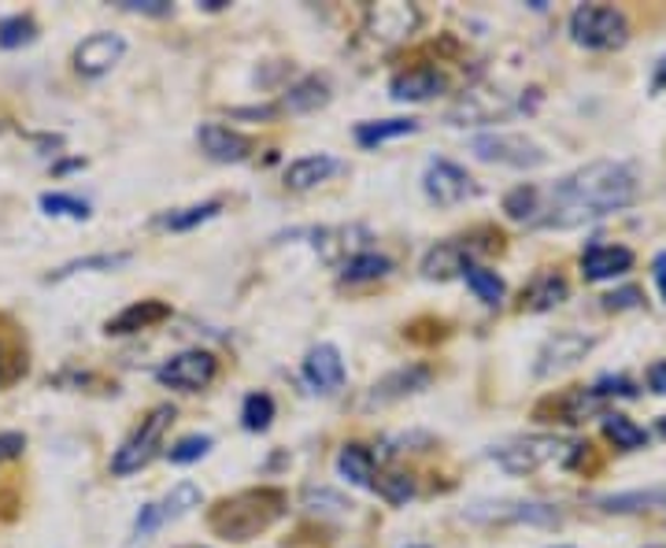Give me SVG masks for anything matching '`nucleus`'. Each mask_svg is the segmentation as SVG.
<instances>
[{
	"label": "nucleus",
	"mask_w": 666,
	"mask_h": 548,
	"mask_svg": "<svg viewBox=\"0 0 666 548\" xmlns=\"http://www.w3.org/2000/svg\"><path fill=\"white\" fill-rule=\"evenodd\" d=\"M648 389H652V393L666 397V360H659V363L648 367Z\"/></svg>",
	"instance_id": "40"
},
{
	"label": "nucleus",
	"mask_w": 666,
	"mask_h": 548,
	"mask_svg": "<svg viewBox=\"0 0 666 548\" xmlns=\"http://www.w3.org/2000/svg\"><path fill=\"white\" fill-rule=\"evenodd\" d=\"M659 434H663V438H666V415H663V419H659Z\"/></svg>",
	"instance_id": "45"
},
{
	"label": "nucleus",
	"mask_w": 666,
	"mask_h": 548,
	"mask_svg": "<svg viewBox=\"0 0 666 548\" xmlns=\"http://www.w3.org/2000/svg\"><path fill=\"white\" fill-rule=\"evenodd\" d=\"M126 12H148V15H163L167 0H123Z\"/></svg>",
	"instance_id": "38"
},
{
	"label": "nucleus",
	"mask_w": 666,
	"mask_h": 548,
	"mask_svg": "<svg viewBox=\"0 0 666 548\" xmlns=\"http://www.w3.org/2000/svg\"><path fill=\"white\" fill-rule=\"evenodd\" d=\"M567 293H570V286H567L563 274L545 271V274H537V278L530 282V289L522 293V308L526 312H552L567 301Z\"/></svg>",
	"instance_id": "20"
},
{
	"label": "nucleus",
	"mask_w": 666,
	"mask_h": 548,
	"mask_svg": "<svg viewBox=\"0 0 666 548\" xmlns=\"http://www.w3.org/2000/svg\"><path fill=\"white\" fill-rule=\"evenodd\" d=\"M467 256H471V249H463L459 241H444V245L426 252L422 274H426V278H452V274H463L471 267Z\"/></svg>",
	"instance_id": "22"
},
{
	"label": "nucleus",
	"mask_w": 666,
	"mask_h": 548,
	"mask_svg": "<svg viewBox=\"0 0 666 548\" xmlns=\"http://www.w3.org/2000/svg\"><path fill=\"white\" fill-rule=\"evenodd\" d=\"M27 449L23 434H0V460H15Z\"/></svg>",
	"instance_id": "39"
},
{
	"label": "nucleus",
	"mask_w": 666,
	"mask_h": 548,
	"mask_svg": "<svg viewBox=\"0 0 666 548\" xmlns=\"http://www.w3.org/2000/svg\"><path fill=\"white\" fill-rule=\"evenodd\" d=\"M219 212H222L219 200H204V204H193V208H182V212L163 215V226L167 230H193L200 223H208V219H215Z\"/></svg>",
	"instance_id": "32"
},
{
	"label": "nucleus",
	"mask_w": 666,
	"mask_h": 548,
	"mask_svg": "<svg viewBox=\"0 0 666 548\" xmlns=\"http://www.w3.org/2000/svg\"><path fill=\"white\" fill-rule=\"evenodd\" d=\"M215 375H219V360L211 352H204V349L178 352L160 367V371H156V378H160L163 386L182 389V393H197V389L211 386V382H215Z\"/></svg>",
	"instance_id": "7"
},
{
	"label": "nucleus",
	"mask_w": 666,
	"mask_h": 548,
	"mask_svg": "<svg viewBox=\"0 0 666 548\" xmlns=\"http://www.w3.org/2000/svg\"><path fill=\"white\" fill-rule=\"evenodd\" d=\"M652 278L655 286H659V297L666 301V252H659V256L652 260Z\"/></svg>",
	"instance_id": "42"
},
{
	"label": "nucleus",
	"mask_w": 666,
	"mask_h": 548,
	"mask_svg": "<svg viewBox=\"0 0 666 548\" xmlns=\"http://www.w3.org/2000/svg\"><path fill=\"white\" fill-rule=\"evenodd\" d=\"M171 315V308L160 301H141V304H130L126 312H119L115 319H108V326L104 330L108 334H134V330H148L152 323H160Z\"/></svg>",
	"instance_id": "23"
},
{
	"label": "nucleus",
	"mask_w": 666,
	"mask_h": 548,
	"mask_svg": "<svg viewBox=\"0 0 666 548\" xmlns=\"http://www.w3.org/2000/svg\"><path fill=\"white\" fill-rule=\"evenodd\" d=\"M200 500H204L200 486H193V482H178V486L167 493L163 500L145 504L141 515H137V523H134V537H148V534L160 530V526L182 519V515H189L193 508H200Z\"/></svg>",
	"instance_id": "8"
},
{
	"label": "nucleus",
	"mask_w": 666,
	"mask_h": 548,
	"mask_svg": "<svg viewBox=\"0 0 666 548\" xmlns=\"http://www.w3.org/2000/svg\"><path fill=\"white\" fill-rule=\"evenodd\" d=\"M633 267V252L622 245H589L585 256H581V274L589 282H607L619 278Z\"/></svg>",
	"instance_id": "16"
},
{
	"label": "nucleus",
	"mask_w": 666,
	"mask_h": 548,
	"mask_svg": "<svg viewBox=\"0 0 666 548\" xmlns=\"http://www.w3.org/2000/svg\"><path fill=\"white\" fill-rule=\"evenodd\" d=\"M419 23V12L408 4H378L367 12V34H374L378 41H400L411 27Z\"/></svg>",
	"instance_id": "17"
},
{
	"label": "nucleus",
	"mask_w": 666,
	"mask_h": 548,
	"mask_svg": "<svg viewBox=\"0 0 666 548\" xmlns=\"http://www.w3.org/2000/svg\"><path fill=\"white\" fill-rule=\"evenodd\" d=\"M274 423V400L267 393H249L245 397V408H241V426L260 434Z\"/></svg>",
	"instance_id": "30"
},
{
	"label": "nucleus",
	"mask_w": 666,
	"mask_h": 548,
	"mask_svg": "<svg viewBox=\"0 0 666 548\" xmlns=\"http://www.w3.org/2000/svg\"><path fill=\"white\" fill-rule=\"evenodd\" d=\"M471 152L485 164H504V167H541L548 164V152L526 134H482L471 141Z\"/></svg>",
	"instance_id": "6"
},
{
	"label": "nucleus",
	"mask_w": 666,
	"mask_h": 548,
	"mask_svg": "<svg viewBox=\"0 0 666 548\" xmlns=\"http://www.w3.org/2000/svg\"><path fill=\"white\" fill-rule=\"evenodd\" d=\"M463 278H467L471 293H474V297H478L482 304H500V301H504V282H500V274H496V271L471 263V267L463 271Z\"/></svg>",
	"instance_id": "29"
},
{
	"label": "nucleus",
	"mask_w": 666,
	"mask_h": 548,
	"mask_svg": "<svg viewBox=\"0 0 666 548\" xmlns=\"http://www.w3.org/2000/svg\"><path fill=\"white\" fill-rule=\"evenodd\" d=\"M130 263V252H115V256H86V260H74L67 267H60L52 278H67V274H78V271H115Z\"/></svg>",
	"instance_id": "35"
},
{
	"label": "nucleus",
	"mask_w": 666,
	"mask_h": 548,
	"mask_svg": "<svg viewBox=\"0 0 666 548\" xmlns=\"http://www.w3.org/2000/svg\"><path fill=\"white\" fill-rule=\"evenodd\" d=\"M644 548H666V545H644Z\"/></svg>",
	"instance_id": "46"
},
{
	"label": "nucleus",
	"mask_w": 666,
	"mask_h": 548,
	"mask_svg": "<svg viewBox=\"0 0 666 548\" xmlns=\"http://www.w3.org/2000/svg\"><path fill=\"white\" fill-rule=\"evenodd\" d=\"M637 200V175L626 164L596 160L585 164L567 178L541 189V212L533 226L545 230H574L596 223L611 212H622Z\"/></svg>",
	"instance_id": "1"
},
{
	"label": "nucleus",
	"mask_w": 666,
	"mask_h": 548,
	"mask_svg": "<svg viewBox=\"0 0 666 548\" xmlns=\"http://www.w3.org/2000/svg\"><path fill=\"white\" fill-rule=\"evenodd\" d=\"M607 512H652L666 508V486L659 489H637V493H615V497L600 500Z\"/></svg>",
	"instance_id": "28"
},
{
	"label": "nucleus",
	"mask_w": 666,
	"mask_h": 548,
	"mask_svg": "<svg viewBox=\"0 0 666 548\" xmlns=\"http://www.w3.org/2000/svg\"><path fill=\"white\" fill-rule=\"evenodd\" d=\"M422 189H426V197L437 208H456L467 197L478 193L474 178L463 171L459 164H452V160H430L426 175H422Z\"/></svg>",
	"instance_id": "9"
},
{
	"label": "nucleus",
	"mask_w": 666,
	"mask_h": 548,
	"mask_svg": "<svg viewBox=\"0 0 666 548\" xmlns=\"http://www.w3.org/2000/svg\"><path fill=\"white\" fill-rule=\"evenodd\" d=\"M419 130V119H382V123H359L356 126V141L363 149H378L385 141H397V137H408Z\"/></svg>",
	"instance_id": "24"
},
{
	"label": "nucleus",
	"mask_w": 666,
	"mask_h": 548,
	"mask_svg": "<svg viewBox=\"0 0 666 548\" xmlns=\"http://www.w3.org/2000/svg\"><path fill=\"white\" fill-rule=\"evenodd\" d=\"M570 38L585 49H619L626 45L630 23L619 8L611 4H581L570 15Z\"/></svg>",
	"instance_id": "5"
},
{
	"label": "nucleus",
	"mask_w": 666,
	"mask_h": 548,
	"mask_svg": "<svg viewBox=\"0 0 666 548\" xmlns=\"http://www.w3.org/2000/svg\"><path fill=\"white\" fill-rule=\"evenodd\" d=\"M171 423H175V408L171 404H160V408L148 411V415L141 419V426H137L134 434L126 438L119 449H115V456H112V474H115V478H126V474L141 471L145 463L160 452V441H163L167 426H171Z\"/></svg>",
	"instance_id": "4"
},
{
	"label": "nucleus",
	"mask_w": 666,
	"mask_h": 548,
	"mask_svg": "<svg viewBox=\"0 0 666 548\" xmlns=\"http://www.w3.org/2000/svg\"><path fill=\"white\" fill-rule=\"evenodd\" d=\"M41 208L49 215H63V219H89V204L78 197H67V193H41Z\"/></svg>",
	"instance_id": "34"
},
{
	"label": "nucleus",
	"mask_w": 666,
	"mask_h": 548,
	"mask_svg": "<svg viewBox=\"0 0 666 548\" xmlns=\"http://www.w3.org/2000/svg\"><path fill=\"white\" fill-rule=\"evenodd\" d=\"M123 52H126V41L119 34L101 30V34H89L78 49H74V67H78V75H86V78H101L123 60Z\"/></svg>",
	"instance_id": "11"
},
{
	"label": "nucleus",
	"mask_w": 666,
	"mask_h": 548,
	"mask_svg": "<svg viewBox=\"0 0 666 548\" xmlns=\"http://www.w3.org/2000/svg\"><path fill=\"white\" fill-rule=\"evenodd\" d=\"M592 345H596V337H589V334H581V330H559V334H552L541 345V352H537L533 375L537 378H552L559 371H567V367H574L578 360H585V356L592 352Z\"/></svg>",
	"instance_id": "10"
},
{
	"label": "nucleus",
	"mask_w": 666,
	"mask_h": 548,
	"mask_svg": "<svg viewBox=\"0 0 666 548\" xmlns=\"http://www.w3.org/2000/svg\"><path fill=\"white\" fill-rule=\"evenodd\" d=\"M315 249L323 252L326 263H348L359 252H370V234L363 226H334L315 234Z\"/></svg>",
	"instance_id": "15"
},
{
	"label": "nucleus",
	"mask_w": 666,
	"mask_h": 548,
	"mask_svg": "<svg viewBox=\"0 0 666 548\" xmlns=\"http://www.w3.org/2000/svg\"><path fill=\"white\" fill-rule=\"evenodd\" d=\"M389 271H393V263L370 249V252H359V256L341 263V282H378V278H385Z\"/></svg>",
	"instance_id": "25"
},
{
	"label": "nucleus",
	"mask_w": 666,
	"mask_h": 548,
	"mask_svg": "<svg viewBox=\"0 0 666 548\" xmlns=\"http://www.w3.org/2000/svg\"><path fill=\"white\" fill-rule=\"evenodd\" d=\"M504 212L515 219V223H526L533 226L537 223V212H541V189L537 186H518L511 193L504 197Z\"/></svg>",
	"instance_id": "26"
},
{
	"label": "nucleus",
	"mask_w": 666,
	"mask_h": 548,
	"mask_svg": "<svg viewBox=\"0 0 666 548\" xmlns=\"http://www.w3.org/2000/svg\"><path fill=\"white\" fill-rule=\"evenodd\" d=\"M655 89H666V60L655 67Z\"/></svg>",
	"instance_id": "43"
},
{
	"label": "nucleus",
	"mask_w": 666,
	"mask_h": 548,
	"mask_svg": "<svg viewBox=\"0 0 666 548\" xmlns=\"http://www.w3.org/2000/svg\"><path fill=\"white\" fill-rule=\"evenodd\" d=\"M430 382V367H400V371H393V375H385L382 382H374V389L367 393V408H385V404H393V400H400V397H411V393H419L422 386Z\"/></svg>",
	"instance_id": "14"
},
{
	"label": "nucleus",
	"mask_w": 666,
	"mask_h": 548,
	"mask_svg": "<svg viewBox=\"0 0 666 548\" xmlns=\"http://www.w3.org/2000/svg\"><path fill=\"white\" fill-rule=\"evenodd\" d=\"M282 512L285 497L278 489H245L219 504L215 515H211V526L230 541H249V537L267 530L271 523H278Z\"/></svg>",
	"instance_id": "2"
},
{
	"label": "nucleus",
	"mask_w": 666,
	"mask_h": 548,
	"mask_svg": "<svg viewBox=\"0 0 666 548\" xmlns=\"http://www.w3.org/2000/svg\"><path fill=\"white\" fill-rule=\"evenodd\" d=\"M374 489L382 493V497H385L389 504H404V500L411 497V493H415V486H411L408 474H378Z\"/></svg>",
	"instance_id": "36"
},
{
	"label": "nucleus",
	"mask_w": 666,
	"mask_h": 548,
	"mask_svg": "<svg viewBox=\"0 0 666 548\" xmlns=\"http://www.w3.org/2000/svg\"><path fill=\"white\" fill-rule=\"evenodd\" d=\"M0 375H4V345H0Z\"/></svg>",
	"instance_id": "44"
},
{
	"label": "nucleus",
	"mask_w": 666,
	"mask_h": 548,
	"mask_svg": "<svg viewBox=\"0 0 666 548\" xmlns=\"http://www.w3.org/2000/svg\"><path fill=\"white\" fill-rule=\"evenodd\" d=\"M304 378H308V386L319 389V393H337V389L345 386L341 352H337L334 345H315L308 360H304Z\"/></svg>",
	"instance_id": "13"
},
{
	"label": "nucleus",
	"mask_w": 666,
	"mask_h": 548,
	"mask_svg": "<svg viewBox=\"0 0 666 548\" xmlns=\"http://www.w3.org/2000/svg\"><path fill=\"white\" fill-rule=\"evenodd\" d=\"M604 434L615 441V449H622V452H637V449L648 445L644 426H637L626 415H619V411H615V415H604Z\"/></svg>",
	"instance_id": "27"
},
{
	"label": "nucleus",
	"mask_w": 666,
	"mask_h": 548,
	"mask_svg": "<svg viewBox=\"0 0 666 548\" xmlns=\"http://www.w3.org/2000/svg\"><path fill=\"white\" fill-rule=\"evenodd\" d=\"M581 452H589V445H567L552 434H533V438H515L507 445H496L489 452V460L507 474H537L541 467H552V463H574Z\"/></svg>",
	"instance_id": "3"
},
{
	"label": "nucleus",
	"mask_w": 666,
	"mask_h": 548,
	"mask_svg": "<svg viewBox=\"0 0 666 548\" xmlns=\"http://www.w3.org/2000/svg\"><path fill=\"white\" fill-rule=\"evenodd\" d=\"M337 471H341L345 478L359 489H374V482H378L374 452H370L367 445H356V441L341 449V456H337Z\"/></svg>",
	"instance_id": "21"
},
{
	"label": "nucleus",
	"mask_w": 666,
	"mask_h": 548,
	"mask_svg": "<svg viewBox=\"0 0 666 548\" xmlns=\"http://www.w3.org/2000/svg\"><path fill=\"white\" fill-rule=\"evenodd\" d=\"M208 449H211V438L208 434H189V438H182L171 449V463H193L200 456H208Z\"/></svg>",
	"instance_id": "37"
},
{
	"label": "nucleus",
	"mask_w": 666,
	"mask_h": 548,
	"mask_svg": "<svg viewBox=\"0 0 666 548\" xmlns=\"http://www.w3.org/2000/svg\"><path fill=\"white\" fill-rule=\"evenodd\" d=\"M197 141H200V149L219 164H241V160H249V152H252V141L245 134L230 130V126H219V123L200 126Z\"/></svg>",
	"instance_id": "12"
},
{
	"label": "nucleus",
	"mask_w": 666,
	"mask_h": 548,
	"mask_svg": "<svg viewBox=\"0 0 666 548\" xmlns=\"http://www.w3.org/2000/svg\"><path fill=\"white\" fill-rule=\"evenodd\" d=\"M393 97L397 101H430V97H437V93H444V75L437 67H408V71H400V75L393 78Z\"/></svg>",
	"instance_id": "18"
},
{
	"label": "nucleus",
	"mask_w": 666,
	"mask_h": 548,
	"mask_svg": "<svg viewBox=\"0 0 666 548\" xmlns=\"http://www.w3.org/2000/svg\"><path fill=\"white\" fill-rule=\"evenodd\" d=\"M38 34L34 19L30 15H8L0 19V49H19V45H30Z\"/></svg>",
	"instance_id": "33"
},
{
	"label": "nucleus",
	"mask_w": 666,
	"mask_h": 548,
	"mask_svg": "<svg viewBox=\"0 0 666 548\" xmlns=\"http://www.w3.org/2000/svg\"><path fill=\"white\" fill-rule=\"evenodd\" d=\"M411 548H426V545H411Z\"/></svg>",
	"instance_id": "47"
},
{
	"label": "nucleus",
	"mask_w": 666,
	"mask_h": 548,
	"mask_svg": "<svg viewBox=\"0 0 666 548\" xmlns=\"http://www.w3.org/2000/svg\"><path fill=\"white\" fill-rule=\"evenodd\" d=\"M641 301V293L637 289H622V293H611V297H604V304H607V308H633V304H637Z\"/></svg>",
	"instance_id": "41"
},
{
	"label": "nucleus",
	"mask_w": 666,
	"mask_h": 548,
	"mask_svg": "<svg viewBox=\"0 0 666 548\" xmlns=\"http://www.w3.org/2000/svg\"><path fill=\"white\" fill-rule=\"evenodd\" d=\"M330 101V93H326V82L323 78H304L300 86L289 89V97H285V108L289 112H311L319 108V104Z\"/></svg>",
	"instance_id": "31"
},
{
	"label": "nucleus",
	"mask_w": 666,
	"mask_h": 548,
	"mask_svg": "<svg viewBox=\"0 0 666 548\" xmlns=\"http://www.w3.org/2000/svg\"><path fill=\"white\" fill-rule=\"evenodd\" d=\"M337 171H341V160H334V156H326V152L300 156V160H293L289 167H285V186L289 189H315Z\"/></svg>",
	"instance_id": "19"
}]
</instances>
